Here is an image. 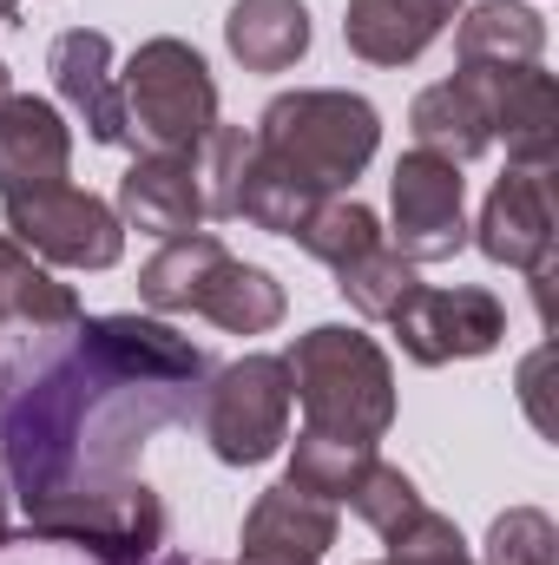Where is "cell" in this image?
Returning <instances> with one entry per match:
<instances>
[{"instance_id": "7", "label": "cell", "mask_w": 559, "mask_h": 565, "mask_svg": "<svg viewBox=\"0 0 559 565\" xmlns=\"http://www.w3.org/2000/svg\"><path fill=\"white\" fill-rule=\"evenodd\" d=\"M27 533L80 546V553H93V559H106V565H145L165 546V500L133 473L119 487L73 493V500H53V507L27 513Z\"/></svg>"}, {"instance_id": "28", "label": "cell", "mask_w": 559, "mask_h": 565, "mask_svg": "<svg viewBox=\"0 0 559 565\" xmlns=\"http://www.w3.org/2000/svg\"><path fill=\"white\" fill-rule=\"evenodd\" d=\"M251 151L257 139L244 126H211V139L198 145V184H204V217L231 224L238 217V198H244V171H251Z\"/></svg>"}, {"instance_id": "22", "label": "cell", "mask_w": 559, "mask_h": 565, "mask_svg": "<svg viewBox=\"0 0 559 565\" xmlns=\"http://www.w3.org/2000/svg\"><path fill=\"white\" fill-rule=\"evenodd\" d=\"M80 322V296L66 282L40 270V257H27L13 237H0V329H73Z\"/></svg>"}, {"instance_id": "32", "label": "cell", "mask_w": 559, "mask_h": 565, "mask_svg": "<svg viewBox=\"0 0 559 565\" xmlns=\"http://www.w3.org/2000/svg\"><path fill=\"white\" fill-rule=\"evenodd\" d=\"M7 93H13V73H7V60H0V99H7Z\"/></svg>"}, {"instance_id": "12", "label": "cell", "mask_w": 559, "mask_h": 565, "mask_svg": "<svg viewBox=\"0 0 559 565\" xmlns=\"http://www.w3.org/2000/svg\"><path fill=\"white\" fill-rule=\"evenodd\" d=\"M474 244L507 264V270H547L553 264V171H507L494 191H487V211L474 224Z\"/></svg>"}, {"instance_id": "4", "label": "cell", "mask_w": 559, "mask_h": 565, "mask_svg": "<svg viewBox=\"0 0 559 565\" xmlns=\"http://www.w3.org/2000/svg\"><path fill=\"white\" fill-rule=\"evenodd\" d=\"M126 132L139 151H198L218 126V79L198 46L184 40H145L119 73Z\"/></svg>"}, {"instance_id": "31", "label": "cell", "mask_w": 559, "mask_h": 565, "mask_svg": "<svg viewBox=\"0 0 559 565\" xmlns=\"http://www.w3.org/2000/svg\"><path fill=\"white\" fill-rule=\"evenodd\" d=\"M389 553H395L402 565H481L474 553H467L461 526H454L447 513H434V507H421L409 526L389 533Z\"/></svg>"}, {"instance_id": "36", "label": "cell", "mask_w": 559, "mask_h": 565, "mask_svg": "<svg viewBox=\"0 0 559 565\" xmlns=\"http://www.w3.org/2000/svg\"><path fill=\"white\" fill-rule=\"evenodd\" d=\"M0 395H7V388H0Z\"/></svg>"}, {"instance_id": "13", "label": "cell", "mask_w": 559, "mask_h": 565, "mask_svg": "<svg viewBox=\"0 0 559 565\" xmlns=\"http://www.w3.org/2000/svg\"><path fill=\"white\" fill-rule=\"evenodd\" d=\"M238 546H244L238 565H323L329 546H336V507L277 480L244 513V540Z\"/></svg>"}, {"instance_id": "30", "label": "cell", "mask_w": 559, "mask_h": 565, "mask_svg": "<svg viewBox=\"0 0 559 565\" xmlns=\"http://www.w3.org/2000/svg\"><path fill=\"white\" fill-rule=\"evenodd\" d=\"M481 565H559V526L540 507H514L494 520Z\"/></svg>"}, {"instance_id": "15", "label": "cell", "mask_w": 559, "mask_h": 565, "mask_svg": "<svg viewBox=\"0 0 559 565\" xmlns=\"http://www.w3.org/2000/svg\"><path fill=\"white\" fill-rule=\"evenodd\" d=\"M119 224L145 237H184L204 224V184H198V151H139L133 171L119 178Z\"/></svg>"}, {"instance_id": "6", "label": "cell", "mask_w": 559, "mask_h": 565, "mask_svg": "<svg viewBox=\"0 0 559 565\" xmlns=\"http://www.w3.org/2000/svg\"><path fill=\"white\" fill-rule=\"evenodd\" d=\"M7 237L60 270H113L126 257V224L106 198L80 184H46L27 198H7Z\"/></svg>"}, {"instance_id": "27", "label": "cell", "mask_w": 559, "mask_h": 565, "mask_svg": "<svg viewBox=\"0 0 559 565\" xmlns=\"http://www.w3.org/2000/svg\"><path fill=\"white\" fill-rule=\"evenodd\" d=\"M296 244H303L316 264L342 270V264H356L362 250H376V244H389V237H382V224H376L369 204H356V198H323V204L309 211V224L296 231Z\"/></svg>"}, {"instance_id": "1", "label": "cell", "mask_w": 559, "mask_h": 565, "mask_svg": "<svg viewBox=\"0 0 559 565\" xmlns=\"http://www.w3.org/2000/svg\"><path fill=\"white\" fill-rule=\"evenodd\" d=\"M191 415L198 388L133 382L73 335V349L46 355L13 395H0V467L20 493V513H40L53 500L133 480L145 434Z\"/></svg>"}, {"instance_id": "34", "label": "cell", "mask_w": 559, "mask_h": 565, "mask_svg": "<svg viewBox=\"0 0 559 565\" xmlns=\"http://www.w3.org/2000/svg\"><path fill=\"white\" fill-rule=\"evenodd\" d=\"M0 540H7V493H0Z\"/></svg>"}, {"instance_id": "19", "label": "cell", "mask_w": 559, "mask_h": 565, "mask_svg": "<svg viewBox=\"0 0 559 565\" xmlns=\"http://www.w3.org/2000/svg\"><path fill=\"white\" fill-rule=\"evenodd\" d=\"M283 309H289L283 282L271 277V270H257V264H238L231 250L211 264V277L198 282V296H191V316H204V322H218V329H231V335H264V329H277Z\"/></svg>"}, {"instance_id": "5", "label": "cell", "mask_w": 559, "mask_h": 565, "mask_svg": "<svg viewBox=\"0 0 559 565\" xmlns=\"http://www.w3.org/2000/svg\"><path fill=\"white\" fill-rule=\"evenodd\" d=\"M289 369L283 355H238L198 388V427L224 467H264L289 440Z\"/></svg>"}, {"instance_id": "17", "label": "cell", "mask_w": 559, "mask_h": 565, "mask_svg": "<svg viewBox=\"0 0 559 565\" xmlns=\"http://www.w3.org/2000/svg\"><path fill=\"white\" fill-rule=\"evenodd\" d=\"M454 13H461V0H349L342 40L369 66H409L441 40V26Z\"/></svg>"}, {"instance_id": "33", "label": "cell", "mask_w": 559, "mask_h": 565, "mask_svg": "<svg viewBox=\"0 0 559 565\" xmlns=\"http://www.w3.org/2000/svg\"><path fill=\"white\" fill-rule=\"evenodd\" d=\"M0 26H13V0H0Z\"/></svg>"}, {"instance_id": "2", "label": "cell", "mask_w": 559, "mask_h": 565, "mask_svg": "<svg viewBox=\"0 0 559 565\" xmlns=\"http://www.w3.org/2000/svg\"><path fill=\"white\" fill-rule=\"evenodd\" d=\"M283 369H289V395L303 402V427L356 440V447H376L395 427V369L376 335L323 322L296 335Z\"/></svg>"}, {"instance_id": "20", "label": "cell", "mask_w": 559, "mask_h": 565, "mask_svg": "<svg viewBox=\"0 0 559 565\" xmlns=\"http://www.w3.org/2000/svg\"><path fill=\"white\" fill-rule=\"evenodd\" d=\"M224 46L251 73H289L309 53V7L303 0H238L224 13Z\"/></svg>"}, {"instance_id": "18", "label": "cell", "mask_w": 559, "mask_h": 565, "mask_svg": "<svg viewBox=\"0 0 559 565\" xmlns=\"http://www.w3.org/2000/svg\"><path fill=\"white\" fill-rule=\"evenodd\" d=\"M409 126H415V151H434L447 164H474L487 145H494V113H487V86L474 66H461L454 79L428 86L415 106H409Z\"/></svg>"}, {"instance_id": "3", "label": "cell", "mask_w": 559, "mask_h": 565, "mask_svg": "<svg viewBox=\"0 0 559 565\" xmlns=\"http://www.w3.org/2000/svg\"><path fill=\"white\" fill-rule=\"evenodd\" d=\"M382 145V113L362 93H336V86H296L277 93L257 119V151L277 158L289 171H303L323 191H342L362 178V164Z\"/></svg>"}, {"instance_id": "9", "label": "cell", "mask_w": 559, "mask_h": 565, "mask_svg": "<svg viewBox=\"0 0 559 565\" xmlns=\"http://www.w3.org/2000/svg\"><path fill=\"white\" fill-rule=\"evenodd\" d=\"M389 211H395V250L409 264H447L467 244V204H461V164L434 151H402L389 178Z\"/></svg>"}, {"instance_id": "16", "label": "cell", "mask_w": 559, "mask_h": 565, "mask_svg": "<svg viewBox=\"0 0 559 565\" xmlns=\"http://www.w3.org/2000/svg\"><path fill=\"white\" fill-rule=\"evenodd\" d=\"M46 73L60 86V99L86 119L93 145H133L126 132V106H119V73H113V40L99 26H73L53 40Z\"/></svg>"}, {"instance_id": "14", "label": "cell", "mask_w": 559, "mask_h": 565, "mask_svg": "<svg viewBox=\"0 0 559 565\" xmlns=\"http://www.w3.org/2000/svg\"><path fill=\"white\" fill-rule=\"evenodd\" d=\"M66 164H73V132L60 106L33 93H7L0 99V204L66 184Z\"/></svg>"}, {"instance_id": "25", "label": "cell", "mask_w": 559, "mask_h": 565, "mask_svg": "<svg viewBox=\"0 0 559 565\" xmlns=\"http://www.w3.org/2000/svg\"><path fill=\"white\" fill-rule=\"evenodd\" d=\"M369 460H376V447H356V440H336V434L303 427L296 447H289V487H303V493L342 507V500L356 493V480H362Z\"/></svg>"}, {"instance_id": "8", "label": "cell", "mask_w": 559, "mask_h": 565, "mask_svg": "<svg viewBox=\"0 0 559 565\" xmlns=\"http://www.w3.org/2000/svg\"><path fill=\"white\" fill-rule=\"evenodd\" d=\"M389 329L402 335V355H409V362L447 369V362H474V355L500 349L507 309H500V296L481 289V282H454V289H428V282H421L415 296L389 316Z\"/></svg>"}, {"instance_id": "10", "label": "cell", "mask_w": 559, "mask_h": 565, "mask_svg": "<svg viewBox=\"0 0 559 565\" xmlns=\"http://www.w3.org/2000/svg\"><path fill=\"white\" fill-rule=\"evenodd\" d=\"M487 86L494 139H507L514 171H553L559 158V79L547 66H474Z\"/></svg>"}, {"instance_id": "26", "label": "cell", "mask_w": 559, "mask_h": 565, "mask_svg": "<svg viewBox=\"0 0 559 565\" xmlns=\"http://www.w3.org/2000/svg\"><path fill=\"white\" fill-rule=\"evenodd\" d=\"M336 289L349 296V309L356 316H369V322H389L409 296H415V264L395 250V244H376V250H362L356 264H342L336 270Z\"/></svg>"}, {"instance_id": "11", "label": "cell", "mask_w": 559, "mask_h": 565, "mask_svg": "<svg viewBox=\"0 0 559 565\" xmlns=\"http://www.w3.org/2000/svg\"><path fill=\"white\" fill-rule=\"evenodd\" d=\"M73 335H80L99 362H113L119 375H133V382L198 388V382L211 375L204 349H198L191 335H178L171 322H151V316H86V322H73Z\"/></svg>"}, {"instance_id": "21", "label": "cell", "mask_w": 559, "mask_h": 565, "mask_svg": "<svg viewBox=\"0 0 559 565\" xmlns=\"http://www.w3.org/2000/svg\"><path fill=\"white\" fill-rule=\"evenodd\" d=\"M454 53H461V66H540L547 20L527 0H481V7H467Z\"/></svg>"}, {"instance_id": "29", "label": "cell", "mask_w": 559, "mask_h": 565, "mask_svg": "<svg viewBox=\"0 0 559 565\" xmlns=\"http://www.w3.org/2000/svg\"><path fill=\"white\" fill-rule=\"evenodd\" d=\"M349 507H356V520H362L369 533H382V540H389L395 526H409V520H415L428 500H421V487L402 473V467L369 460V467H362V480H356V493H349Z\"/></svg>"}, {"instance_id": "23", "label": "cell", "mask_w": 559, "mask_h": 565, "mask_svg": "<svg viewBox=\"0 0 559 565\" xmlns=\"http://www.w3.org/2000/svg\"><path fill=\"white\" fill-rule=\"evenodd\" d=\"M251 139H257V132H251ZM323 198H336V191H323V184H309L303 171H289V164H277V158L251 151V171H244V198H238V217H244V224H257V231L296 237Z\"/></svg>"}, {"instance_id": "24", "label": "cell", "mask_w": 559, "mask_h": 565, "mask_svg": "<svg viewBox=\"0 0 559 565\" xmlns=\"http://www.w3.org/2000/svg\"><path fill=\"white\" fill-rule=\"evenodd\" d=\"M224 257V244L211 237V231H184V237H165L158 244V257L139 270V296L151 309H165V316H178V309H191V296H198V282L211 277V264Z\"/></svg>"}, {"instance_id": "35", "label": "cell", "mask_w": 559, "mask_h": 565, "mask_svg": "<svg viewBox=\"0 0 559 565\" xmlns=\"http://www.w3.org/2000/svg\"><path fill=\"white\" fill-rule=\"evenodd\" d=\"M376 565H402V559H395V553H389V559H376Z\"/></svg>"}]
</instances>
